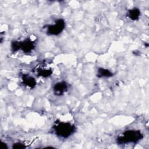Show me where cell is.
I'll return each mask as SVG.
<instances>
[{"label": "cell", "mask_w": 149, "mask_h": 149, "mask_svg": "<svg viewBox=\"0 0 149 149\" xmlns=\"http://www.w3.org/2000/svg\"><path fill=\"white\" fill-rule=\"evenodd\" d=\"M143 139V134L139 130H128L119 135L116 139L118 144H125L127 143H136Z\"/></svg>", "instance_id": "obj_1"}, {"label": "cell", "mask_w": 149, "mask_h": 149, "mask_svg": "<svg viewBox=\"0 0 149 149\" xmlns=\"http://www.w3.org/2000/svg\"><path fill=\"white\" fill-rule=\"evenodd\" d=\"M52 129L56 136L63 139L70 137L76 130L75 126L68 122H57L52 126Z\"/></svg>", "instance_id": "obj_2"}, {"label": "cell", "mask_w": 149, "mask_h": 149, "mask_svg": "<svg viewBox=\"0 0 149 149\" xmlns=\"http://www.w3.org/2000/svg\"><path fill=\"white\" fill-rule=\"evenodd\" d=\"M46 32L48 35L57 36L61 33L65 27V22L63 19H57L52 24L46 26Z\"/></svg>", "instance_id": "obj_3"}, {"label": "cell", "mask_w": 149, "mask_h": 149, "mask_svg": "<svg viewBox=\"0 0 149 149\" xmlns=\"http://www.w3.org/2000/svg\"><path fill=\"white\" fill-rule=\"evenodd\" d=\"M35 47V43L30 38H26L22 41H19V50L24 53L31 52Z\"/></svg>", "instance_id": "obj_4"}, {"label": "cell", "mask_w": 149, "mask_h": 149, "mask_svg": "<svg viewBox=\"0 0 149 149\" xmlns=\"http://www.w3.org/2000/svg\"><path fill=\"white\" fill-rule=\"evenodd\" d=\"M68 90V84L65 81H62L55 83L53 87L54 93L55 95L60 96L63 95Z\"/></svg>", "instance_id": "obj_5"}, {"label": "cell", "mask_w": 149, "mask_h": 149, "mask_svg": "<svg viewBox=\"0 0 149 149\" xmlns=\"http://www.w3.org/2000/svg\"><path fill=\"white\" fill-rule=\"evenodd\" d=\"M22 80L23 84L27 87L32 89L35 87L36 86L37 82L36 79L28 74H23L22 76Z\"/></svg>", "instance_id": "obj_6"}, {"label": "cell", "mask_w": 149, "mask_h": 149, "mask_svg": "<svg viewBox=\"0 0 149 149\" xmlns=\"http://www.w3.org/2000/svg\"><path fill=\"white\" fill-rule=\"evenodd\" d=\"M36 72L38 76L42 77H48L52 73V70L51 68H47L45 67L37 68Z\"/></svg>", "instance_id": "obj_7"}, {"label": "cell", "mask_w": 149, "mask_h": 149, "mask_svg": "<svg viewBox=\"0 0 149 149\" xmlns=\"http://www.w3.org/2000/svg\"><path fill=\"white\" fill-rule=\"evenodd\" d=\"M140 10L139 8H134L129 9L127 13V16L132 20H137L140 16Z\"/></svg>", "instance_id": "obj_8"}, {"label": "cell", "mask_w": 149, "mask_h": 149, "mask_svg": "<svg viewBox=\"0 0 149 149\" xmlns=\"http://www.w3.org/2000/svg\"><path fill=\"white\" fill-rule=\"evenodd\" d=\"M97 76L98 77H109L113 76V73L107 69L100 68L97 70Z\"/></svg>", "instance_id": "obj_9"}, {"label": "cell", "mask_w": 149, "mask_h": 149, "mask_svg": "<svg viewBox=\"0 0 149 149\" xmlns=\"http://www.w3.org/2000/svg\"><path fill=\"white\" fill-rule=\"evenodd\" d=\"M12 148H17H17H26V146L23 143H22L21 142H17L13 144Z\"/></svg>", "instance_id": "obj_10"}, {"label": "cell", "mask_w": 149, "mask_h": 149, "mask_svg": "<svg viewBox=\"0 0 149 149\" xmlns=\"http://www.w3.org/2000/svg\"><path fill=\"white\" fill-rule=\"evenodd\" d=\"M1 148L2 149H5V148H8V146H7V144L3 142V141H1Z\"/></svg>", "instance_id": "obj_11"}]
</instances>
